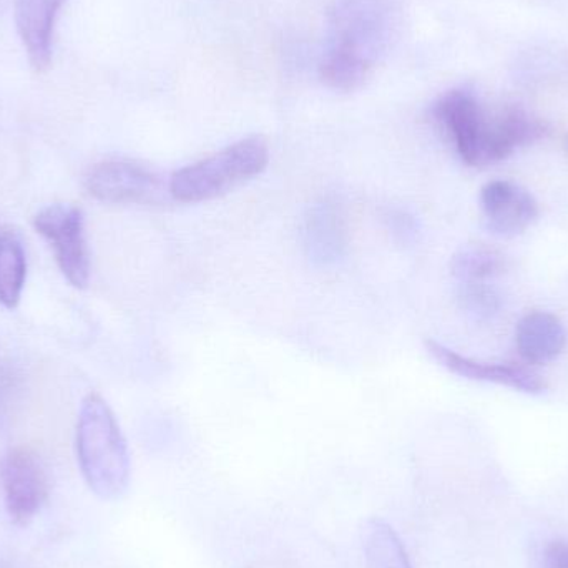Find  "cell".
<instances>
[{
	"instance_id": "cell-1",
	"label": "cell",
	"mask_w": 568,
	"mask_h": 568,
	"mask_svg": "<svg viewBox=\"0 0 568 568\" xmlns=\"http://www.w3.org/2000/svg\"><path fill=\"white\" fill-rule=\"evenodd\" d=\"M434 119L466 165L503 162L546 133L540 120L517 106L490 110L469 90H450L434 105Z\"/></svg>"
},
{
	"instance_id": "cell-2",
	"label": "cell",
	"mask_w": 568,
	"mask_h": 568,
	"mask_svg": "<svg viewBox=\"0 0 568 568\" xmlns=\"http://www.w3.org/2000/svg\"><path fill=\"white\" fill-rule=\"evenodd\" d=\"M75 446L89 489L109 503L122 499L132 476L129 446L115 414L99 394H89L80 406Z\"/></svg>"
},
{
	"instance_id": "cell-3",
	"label": "cell",
	"mask_w": 568,
	"mask_h": 568,
	"mask_svg": "<svg viewBox=\"0 0 568 568\" xmlns=\"http://www.w3.org/2000/svg\"><path fill=\"white\" fill-rule=\"evenodd\" d=\"M268 163L265 140L248 136L173 173L170 196L180 203L212 202L262 175Z\"/></svg>"
},
{
	"instance_id": "cell-4",
	"label": "cell",
	"mask_w": 568,
	"mask_h": 568,
	"mask_svg": "<svg viewBox=\"0 0 568 568\" xmlns=\"http://www.w3.org/2000/svg\"><path fill=\"white\" fill-rule=\"evenodd\" d=\"M0 490L10 523L17 527L29 526L52 493L42 457L27 446L10 449L0 460Z\"/></svg>"
},
{
	"instance_id": "cell-5",
	"label": "cell",
	"mask_w": 568,
	"mask_h": 568,
	"mask_svg": "<svg viewBox=\"0 0 568 568\" xmlns=\"http://www.w3.org/2000/svg\"><path fill=\"white\" fill-rule=\"evenodd\" d=\"M33 226L52 246L62 275L72 286L85 287L90 282V252L82 210L69 203L45 206L37 213Z\"/></svg>"
},
{
	"instance_id": "cell-6",
	"label": "cell",
	"mask_w": 568,
	"mask_h": 568,
	"mask_svg": "<svg viewBox=\"0 0 568 568\" xmlns=\"http://www.w3.org/2000/svg\"><path fill=\"white\" fill-rule=\"evenodd\" d=\"M85 186L93 199L112 205H150L170 195L162 176L129 160H105L87 172Z\"/></svg>"
},
{
	"instance_id": "cell-7",
	"label": "cell",
	"mask_w": 568,
	"mask_h": 568,
	"mask_svg": "<svg viewBox=\"0 0 568 568\" xmlns=\"http://www.w3.org/2000/svg\"><path fill=\"white\" fill-rule=\"evenodd\" d=\"M480 210L487 230L500 239L520 235L539 216L536 199L523 186L507 180H494L484 186Z\"/></svg>"
},
{
	"instance_id": "cell-8",
	"label": "cell",
	"mask_w": 568,
	"mask_h": 568,
	"mask_svg": "<svg viewBox=\"0 0 568 568\" xmlns=\"http://www.w3.org/2000/svg\"><path fill=\"white\" fill-rule=\"evenodd\" d=\"M426 347L440 366L466 379L499 384V386L527 394H540L546 389V383L527 367L516 366V364L484 363V361L463 356L434 339H427Z\"/></svg>"
},
{
	"instance_id": "cell-9",
	"label": "cell",
	"mask_w": 568,
	"mask_h": 568,
	"mask_svg": "<svg viewBox=\"0 0 568 568\" xmlns=\"http://www.w3.org/2000/svg\"><path fill=\"white\" fill-rule=\"evenodd\" d=\"M67 0H17L16 27L33 72L50 69L57 19Z\"/></svg>"
},
{
	"instance_id": "cell-10",
	"label": "cell",
	"mask_w": 568,
	"mask_h": 568,
	"mask_svg": "<svg viewBox=\"0 0 568 568\" xmlns=\"http://www.w3.org/2000/svg\"><path fill=\"white\" fill-rule=\"evenodd\" d=\"M304 250L317 266H333L347 252V222L339 203L321 200L311 206L303 226Z\"/></svg>"
},
{
	"instance_id": "cell-11",
	"label": "cell",
	"mask_w": 568,
	"mask_h": 568,
	"mask_svg": "<svg viewBox=\"0 0 568 568\" xmlns=\"http://www.w3.org/2000/svg\"><path fill=\"white\" fill-rule=\"evenodd\" d=\"M516 344L526 363L547 364L559 357L566 347V327L556 314L532 311L517 324Z\"/></svg>"
},
{
	"instance_id": "cell-12",
	"label": "cell",
	"mask_w": 568,
	"mask_h": 568,
	"mask_svg": "<svg viewBox=\"0 0 568 568\" xmlns=\"http://www.w3.org/2000/svg\"><path fill=\"white\" fill-rule=\"evenodd\" d=\"M506 270V260L497 250L484 245L464 246L450 263V272L459 290L494 286Z\"/></svg>"
},
{
	"instance_id": "cell-13",
	"label": "cell",
	"mask_w": 568,
	"mask_h": 568,
	"mask_svg": "<svg viewBox=\"0 0 568 568\" xmlns=\"http://www.w3.org/2000/svg\"><path fill=\"white\" fill-rule=\"evenodd\" d=\"M366 568H414L403 540L383 519H371L364 530Z\"/></svg>"
},
{
	"instance_id": "cell-14",
	"label": "cell",
	"mask_w": 568,
	"mask_h": 568,
	"mask_svg": "<svg viewBox=\"0 0 568 568\" xmlns=\"http://www.w3.org/2000/svg\"><path fill=\"white\" fill-rule=\"evenodd\" d=\"M27 260L22 243L10 232H0V304L13 310L22 297Z\"/></svg>"
},
{
	"instance_id": "cell-15",
	"label": "cell",
	"mask_w": 568,
	"mask_h": 568,
	"mask_svg": "<svg viewBox=\"0 0 568 568\" xmlns=\"http://www.w3.org/2000/svg\"><path fill=\"white\" fill-rule=\"evenodd\" d=\"M542 568H568V542L554 540L544 552Z\"/></svg>"
},
{
	"instance_id": "cell-16",
	"label": "cell",
	"mask_w": 568,
	"mask_h": 568,
	"mask_svg": "<svg viewBox=\"0 0 568 568\" xmlns=\"http://www.w3.org/2000/svg\"><path fill=\"white\" fill-rule=\"evenodd\" d=\"M13 376L10 373L9 366L6 361L0 357V417L6 413L9 406L10 396H12Z\"/></svg>"
},
{
	"instance_id": "cell-17",
	"label": "cell",
	"mask_w": 568,
	"mask_h": 568,
	"mask_svg": "<svg viewBox=\"0 0 568 568\" xmlns=\"http://www.w3.org/2000/svg\"><path fill=\"white\" fill-rule=\"evenodd\" d=\"M564 149H566V153H567V156H568V133H567V136H566V142H564Z\"/></svg>"
}]
</instances>
